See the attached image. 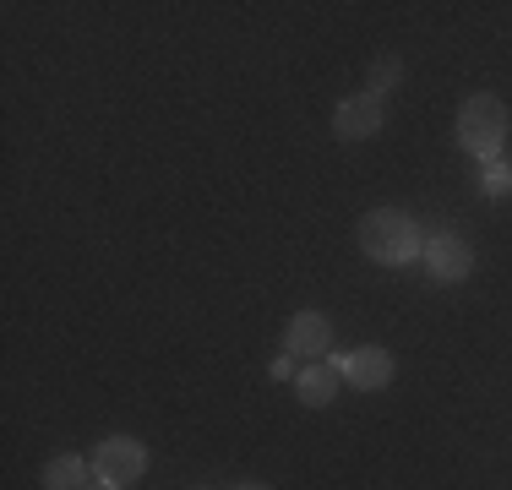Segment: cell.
Instances as JSON below:
<instances>
[{
    "mask_svg": "<svg viewBox=\"0 0 512 490\" xmlns=\"http://www.w3.org/2000/svg\"><path fill=\"white\" fill-rule=\"evenodd\" d=\"M360 251L382 267H404L425 251V235L409 213H398V207H371V213L360 218Z\"/></svg>",
    "mask_w": 512,
    "mask_h": 490,
    "instance_id": "1",
    "label": "cell"
},
{
    "mask_svg": "<svg viewBox=\"0 0 512 490\" xmlns=\"http://www.w3.org/2000/svg\"><path fill=\"white\" fill-rule=\"evenodd\" d=\"M458 142H463V153H474V158H502V142H507V104L496 93H474V98H463V109H458Z\"/></svg>",
    "mask_w": 512,
    "mask_h": 490,
    "instance_id": "2",
    "label": "cell"
},
{
    "mask_svg": "<svg viewBox=\"0 0 512 490\" xmlns=\"http://www.w3.org/2000/svg\"><path fill=\"white\" fill-rule=\"evenodd\" d=\"M142 469H148V447H142L137 436H104L99 452H93V474H99L104 485H115V490L137 485Z\"/></svg>",
    "mask_w": 512,
    "mask_h": 490,
    "instance_id": "3",
    "label": "cell"
},
{
    "mask_svg": "<svg viewBox=\"0 0 512 490\" xmlns=\"http://www.w3.org/2000/svg\"><path fill=\"white\" fill-rule=\"evenodd\" d=\"M387 126V98L382 93H355V98H344V104L333 109V131L344 142H365V137H376V131Z\"/></svg>",
    "mask_w": 512,
    "mask_h": 490,
    "instance_id": "4",
    "label": "cell"
},
{
    "mask_svg": "<svg viewBox=\"0 0 512 490\" xmlns=\"http://www.w3.org/2000/svg\"><path fill=\"white\" fill-rule=\"evenodd\" d=\"M469 267H474L469 240H458V235H431L425 240V273H431L436 284H458V278H469Z\"/></svg>",
    "mask_w": 512,
    "mask_h": 490,
    "instance_id": "5",
    "label": "cell"
},
{
    "mask_svg": "<svg viewBox=\"0 0 512 490\" xmlns=\"http://www.w3.org/2000/svg\"><path fill=\"white\" fill-rule=\"evenodd\" d=\"M284 349L295 354V360H322V354L333 349V322H327L322 311H300L295 322L284 327Z\"/></svg>",
    "mask_w": 512,
    "mask_h": 490,
    "instance_id": "6",
    "label": "cell"
},
{
    "mask_svg": "<svg viewBox=\"0 0 512 490\" xmlns=\"http://www.w3.org/2000/svg\"><path fill=\"white\" fill-rule=\"evenodd\" d=\"M344 382L349 387H360V392H376V387H387L393 382V354L387 349H376V343H365V349H355V354H344Z\"/></svg>",
    "mask_w": 512,
    "mask_h": 490,
    "instance_id": "7",
    "label": "cell"
},
{
    "mask_svg": "<svg viewBox=\"0 0 512 490\" xmlns=\"http://www.w3.org/2000/svg\"><path fill=\"white\" fill-rule=\"evenodd\" d=\"M333 398H338V365H311V371H300V403H306V409H327Z\"/></svg>",
    "mask_w": 512,
    "mask_h": 490,
    "instance_id": "8",
    "label": "cell"
},
{
    "mask_svg": "<svg viewBox=\"0 0 512 490\" xmlns=\"http://www.w3.org/2000/svg\"><path fill=\"white\" fill-rule=\"evenodd\" d=\"M82 485H88V463H82L77 452L44 463V490H82Z\"/></svg>",
    "mask_w": 512,
    "mask_h": 490,
    "instance_id": "9",
    "label": "cell"
},
{
    "mask_svg": "<svg viewBox=\"0 0 512 490\" xmlns=\"http://www.w3.org/2000/svg\"><path fill=\"white\" fill-rule=\"evenodd\" d=\"M398 77H404V60H398V55H382V60H376V66H371V93H393L398 88Z\"/></svg>",
    "mask_w": 512,
    "mask_h": 490,
    "instance_id": "10",
    "label": "cell"
},
{
    "mask_svg": "<svg viewBox=\"0 0 512 490\" xmlns=\"http://www.w3.org/2000/svg\"><path fill=\"white\" fill-rule=\"evenodd\" d=\"M480 186H485V196H512V164L507 158H491V164H485Z\"/></svg>",
    "mask_w": 512,
    "mask_h": 490,
    "instance_id": "11",
    "label": "cell"
},
{
    "mask_svg": "<svg viewBox=\"0 0 512 490\" xmlns=\"http://www.w3.org/2000/svg\"><path fill=\"white\" fill-rule=\"evenodd\" d=\"M82 490H115V485H104V480H99V485H82Z\"/></svg>",
    "mask_w": 512,
    "mask_h": 490,
    "instance_id": "12",
    "label": "cell"
},
{
    "mask_svg": "<svg viewBox=\"0 0 512 490\" xmlns=\"http://www.w3.org/2000/svg\"><path fill=\"white\" fill-rule=\"evenodd\" d=\"M240 490H267V485H240Z\"/></svg>",
    "mask_w": 512,
    "mask_h": 490,
    "instance_id": "13",
    "label": "cell"
}]
</instances>
